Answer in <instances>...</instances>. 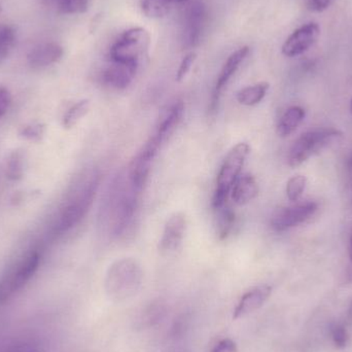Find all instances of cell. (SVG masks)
<instances>
[{"mask_svg":"<svg viewBox=\"0 0 352 352\" xmlns=\"http://www.w3.org/2000/svg\"><path fill=\"white\" fill-rule=\"evenodd\" d=\"M100 175L96 170L91 171L82 182V186L68 201L60 213L55 225V232L64 234L76 227L88 212L98 190Z\"/></svg>","mask_w":352,"mask_h":352,"instance_id":"6da1fadb","label":"cell"},{"mask_svg":"<svg viewBox=\"0 0 352 352\" xmlns=\"http://www.w3.org/2000/svg\"><path fill=\"white\" fill-rule=\"evenodd\" d=\"M140 192L132 186L129 179L127 184L122 178L111 188L107 210L113 235H121L133 219Z\"/></svg>","mask_w":352,"mask_h":352,"instance_id":"7a4b0ae2","label":"cell"},{"mask_svg":"<svg viewBox=\"0 0 352 352\" xmlns=\"http://www.w3.org/2000/svg\"><path fill=\"white\" fill-rule=\"evenodd\" d=\"M250 152V146L246 142H239L228 153L217 175V186L212 197L214 210L227 204L228 197L236 180L241 175L242 168Z\"/></svg>","mask_w":352,"mask_h":352,"instance_id":"3957f363","label":"cell"},{"mask_svg":"<svg viewBox=\"0 0 352 352\" xmlns=\"http://www.w3.org/2000/svg\"><path fill=\"white\" fill-rule=\"evenodd\" d=\"M342 136V132L335 128H318L305 132L289 148L287 164L294 168L300 166Z\"/></svg>","mask_w":352,"mask_h":352,"instance_id":"277c9868","label":"cell"},{"mask_svg":"<svg viewBox=\"0 0 352 352\" xmlns=\"http://www.w3.org/2000/svg\"><path fill=\"white\" fill-rule=\"evenodd\" d=\"M151 35L142 27L128 29L111 45L109 59L111 62L140 66L142 58L148 55Z\"/></svg>","mask_w":352,"mask_h":352,"instance_id":"5b68a950","label":"cell"},{"mask_svg":"<svg viewBox=\"0 0 352 352\" xmlns=\"http://www.w3.org/2000/svg\"><path fill=\"white\" fill-rule=\"evenodd\" d=\"M142 279L140 264L133 258H122L113 263L107 272V289L111 297L125 299L140 289Z\"/></svg>","mask_w":352,"mask_h":352,"instance_id":"8992f818","label":"cell"},{"mask_svg":"<svg viewBox=\"0 0 352 352\" xmlns=\"http://www.w3.org/2000/svg\"><path fill=\"white\" fill-rule=\"evenodd\" d=\"M41 263L38 252H29L16 266L0 278V304L6 303L14 294L20 291L36 273Z\"/></svg>","mask_w":352,"mask_h":352,"instance_id":"52a82bcc","label":"cell"},{"mask_svg":"<svg viewBox=\"0 0 352 352\" xmlns=\"http://www.w3.org/2000/svg\"><path fill=\"white\" fill-rule=\"evenodd\" d=\"M162 144L163 142H161L160 138L154 134L130 163L128 168V179L138 192H142V188L146 186L153 161Z\"/></svg>","mask_w":352,"mask_h":352,"instance_id":"ba28073f","label":"cell"},{"mask_svg":"<svg viewBox=\"0 0 352 352\" xmlns=\"http://www.w3.org/2000/svg\"><path fill=\"white\" fill-rule=\"evenodd\" d=\"M318 209V203L314 201L298 203L293 206L277 209L271 219V227L276 232L287 231L311 219Z\"/></svg>","mask_w":352,"mask_h":352,"instance_id":"9c48e42d","label":"cell"},{"mask_svg":"<svg viewBox=\"0 0 352 352\" xmlns=\"http://www.w3.org/2000/svg\"><path fill=\"white\" fill-rule=\"evenodd\" d=\"M206 6L200 0L190 2L186 8L182 29V43L186 49H194L200 43L206 25Z\"/></svg>","mask_w":352,"mask_h":352,"instance_id":"30bf717a","label":"cell"},{"mask_svg":"<svg viewBox=\"0 0 352 352\" xmlns=\"http://www.w3.org/2000/svg\"><path fill=\"white\" fill-rule=\"evenodd\" d=\"M320 35V25L318 23H308L287 37L281 51L285 57H297L307 52L318 41Z\"/></svg>","mask_w":352,"mask_h":352,"instance_id":"8fae6325","label":"cell"},{"mask_svg":"<svg viewBox=\"0 0 352 352\" xmlns=\"http://www.w3.org/2000/svg\"><path fill=\"white\" fill-rule=\"evenodd\" d=\"M186 217L176 212L167 219L161 237L159 250L162 254H171L178 250L186 232Z\"/></svg>","mask_w":352,"mask_h":352,"instance_id":"7c38bea8","label":"cell"},{"mask_svg":"<svg viewBox=\"0 0 352 352\" xmlns=\"http://www.w3.org/2000/svg\"><path fill=\"white\" fill-rule=\"evenodd\" d=\"M140 66L111 62L101 74V82L104 86L115 90H125L135 78Z\"/></svg>","mask_w":352,"mask_h":352,"instance_id":"4fadbf2b","label":"cell"},{"mask_svg":"<svg viewBox=\"0 0 352 352\" xmlns=\"http://www.w3.org/2000/svg\"><path fill=\"white\" fill-rule=\"evenodd\" d=\"M271 294H272V287L266 285L254 287L244 294L234 310V320H239L260 309L268 301Z\"/></svg>","mask_w":352,"mask_h":352,"instance_id":"5bb4252c","label":"cell"},{"mask_svg":"<svg viewBox=\"0 0 352 352\" xmlns=\"http://www.w3.org/2000/svg\"><path fill=\"white\" fill-rule=\"evenodd\" d=\"M250 53V47L245 45V47H240V49H238L237 51L234 52V53L229 56L227 61L225 62L223 67H221L219 76H217V82H215V87L213 89L211 96L221 99V92H223V89L227 87L230 80L235 76L236 72L239 69L242 63L245 61Z\"/></svg>","mask_w":352,"mask_h":352,"instance_id":"9a60e30c","label":"cell"},{"mask_svg":"<svg viewBox=\"0 0 352 352\" xmlns=\"http://www.w3.org/2000/svg\"><path fill=\"white\" fill-rule=\"evenodd\" d=\"M184 113V104L182 101H176L163 111L155 132V135L158 136L163 144L173 135L182 121Z\"/></svg>","mask_w":352,"mask_h":352,"instance_id":"2e32d148","label":"cell"},{"mask_svg":"<svg viewBox=\"0 0 352 352\" xmlns=\"http://www.w3.org/2000/svg\"><path fill=\"white\" fill-rule=\"evenodd\" d=\"M63 47L55 43L39 45L29 53L28 63L32 68H43L57 63L63 57Z\"/></svg>","mask_w":352,"mask_h":352,"instance_id":"e0dca14e","label":"cell"},{"mask_svg":"<svg viewBox=\"0 0 352 352\" xmlns=\"http://www.w3.org/2000/svg\"><path fill=\"white\" fill-rule=\"evenodd\" d=\"M258 195V186L254 175L246 173L240 175L231 190V198L235 204L246 205L256 198Z\"/></svg>","mask_w":352,"mask_h":352,"instance_id":"ac0fdd59","label":"cell"},{"mask_svg":"<svg viewBox=\"0 0 352 352\" xmlns=\"http://www.w3.org/2000/svg\"><path fill=\"white\" fill-rule=\"evenodd\" d=\"M305 109L301 107H291L285 111L277 125V134L280 138H287L298 129L305 119Z\"/></svg>","mask_w":352,"mask_h":352,"instance_id":"d6986e66","label":"cell"},{"mask_svg":"<svg viewBox=\"0 0 352 352\" xmlns=\"http://www.w3.org/2000/svg\"><path fill=\"white\" fill-rule=\"evenodd\" d=\"M269 88H270V85L267 82L245 87V88L238 91L236 99L240 104L244 105V107H254V105L262 102L263 99L268 93Z\"/></svg>","mask_w":352,"mask_h":352,"instance_id":"ffe728a7","label":"cell"},{"mask_svg":"<svg viewBox=\"0 0 352 352\" xmlns=\"http://www.w3.org/2000/svg\"><path fill=\"white\" fill-rule=\"evenodd\" d=\"M217 211V233L219 240H225L229 237L231 232L235 227L236 215L233 209L228 204L223 205L221 208L215 209Z\"/></svg>","mask_w":352,"mask_h":352,"instance_id":"44dd1931","label":"cell"},{"mask_svg":"<svg viewBox=\"0 0 352 352\" xmlns=\"http://www.w3.org/2000/svg\"><path fill=\"white\" fill-rule=\"evenodd\" d=\"M175 4L171 0H142L144 14L150 19H163L168 16Z\"/></svg>","mask_w":352,"mask_h":352,"instance_id":"7402d4cb","label":"cell"},{"mask_svg":"<svg viewBox=\"0 0 352 352\" xmlns=\"http://www.w3.org/2000/svg\"><path fill=\"white\" fill-rule=\"evenodd\" d=\"M89 109H90V101L88 99L78 101L76 104L72 105L64 113L63 122H62L64 127L69 129L76 126L89 113Z\"/></svg>","mask_w":352,"mask_h":352,"instance_id":"603a6c76","label":"cell"},{"mask_svg":"<svg viewBox=\"0 0 352 352\" xmlns=\"http://www.w3.org/2000/svg\"><path fill=\"white\" fill-rule=\"evenodd\" d=\"M6 177L12 182H18L24 176V156L20 151L10 155L6 165Z\"/></svg>","mask_w":352,"mask_h":352,"instance_id":"cb8c5ba5","label":"cell"},{"mask_svg":"<svg viewBox=\"0 0 352 352\" xmlns=\"http://www.w3.org/2000/svg\"><path fill=\"white\" fill-rule=\"evenodd\" d=\"M16 43L14 30L8 25L0 26V63L12 53Z\"/></svg>","mask_w":352,"mask_h":352,"instance_id":"d4e9b609","label":"cell"},{"mask_svg":"<svg viewBox=\"0 0 352 352\" xmlns=\"http://www.w3.org/2000/svg\"><path fill=\"white\" fill-rule=\"evenodd\" d=\"M306 184H307V179L304 175H298L289 178L285 188L289 200L292 202L299 201L305 190Z\"/></svg>","mask_w":352,"mask_h":352,"instance_id":"484cf974","label":"cell"},{"mask_svg":"<svg viewBox=\"0 0 352 352\" xmlns=\"http://www.w3.org/2000/svg\"><path fill=\"white\" fill-rule=\"evenodd\" d=\"M89 6L90 0H60L59 10L64 14H84Z\"/></svg>","mask_w":352,"mask_h":352,"instance_id":"4316f807","label":"cell"},{"mask_svg":"<svg viewBox=\"0 0 352 352\" xmlns=\"http://www.w3.org/2000/svg\"><path fill=\"white\" fill-rule=\"evenodd\" d=\"M331 338H332L335 346L339 349H345L351 340L349 331L341 324H335L331 328Z\"/></svg>","mask_w":352,"mask_h":352,"instance_id":"83f0119b","label":"cell"},{"mask_svg":"<svg viewBox=\"0 0 352 352\" xmlns=\"http://www.w3.org/2000/svg\"><path fill=\"white\" fill-rule=\"evenodd\" d=\"M197 55L194 52H190L184 56V59L180 62L179 67L176 72V82H182L190 72V68L196 61Z\"/></svg>","mask_w":352,"mask_h":352,"instance_id":"f1b7e54d","label":"cell"},{"mask_svg":"<svg viewBox=\"0 0 352 352\" xmlns=\"http://www.w3.org/2000/svg\"><path fill=\"white\" fill-rule=\"evenodd\" d=\"M45 133V127L41 124H32L26 126L21 131V135L30 142H39Z\"/></svg>","mask_w":352,"mask_h":352,"instance_id":"f546056e","label":"cell"},{"mask_svg":"<svg viewBox=\"0 0 352 352\" xmlns=\"http://www.w3.org/2000/svg\"><path fill=\"white\" fill-rule=\"evenodd\" d=\"M2 352H43L41 347L30 341H21L10 345Z\"/></svg>","mask_w":352,"mask_h":352,"instance_id":"4dcf8cb0","label":"cell"},{"mask_svg":"<svg viewBox=\"0 0 352 352\" xmlns=\"http://www.w3.org/2000/svg\"><path fill=\"white\" fill-rule=\"evenodd\" d=\"M10 102H12V96L10 92L6 88L0 87V119L10 109Z\"/></svg>","mask_w":352,"mask_h":352,"instance_id":"1f68e13d","label":"cell"},{"mask_svg":"<svg viewBox=\"0 0 352 352\" xmlns=\"http://www.w3.org/2000/svg\"><path fill=\"white\" fill-rule=\"evenodd\" d=\"M211 352H239L237 345L231 339H223L219 341Z\"/></svg>","mask_w":352,"mask_h":352,"instance_id":"d6a6232c","label":"cell"},{"mask_svg":"<svg viewBox=\"0 0 352 352\" xmlns=\"http://www.w3.org/2000/svg\"><path fill=\"white\" fill-rule=\"evenodd\" d=\"M334 2L335 0H309V8L314 12H322L328 10Z\"/></svg>","mask_w":352,"mask_h":352,"instance_id":"836d02e7","label":"cell"},{"mask_svg":"<svg viewBox=\"0 0 352 352\" xmlns=\"http://www.w3.org/2000/svg\"><path fill=\"white\" fill-rule=\"evenodd\" d=\"M349 269H347V280H349V283H352V230L351 233V239H349Z\"/></svg>","mask_w":352,"mask_h":352,"instance_id":"e575fe53","label":"cell"},{"mask_svg":"<svg viewBox=\"0 0 352 352\" xmlns=\"http://www.w3.org/2000/svg\"><path fill=\"white\" fill-rule=\"evenodd\" d=\"M347 166H349V179H351V201H352V156L349 158V163H347Z\"/></svg>","mask_w":352,"mask_h":352,"instance_id":"d590c367","label":"cell"},{"mask_svg":"<svg viewBox=\"0 0 352 352\" xmlns=\"http://www.w3.org/2000/svg\"><path fill=\"white\" fill-rule=\"evenodd\" d=\"M171 1H173V3L175 4V6H178V4L188 3V2H190V0H171Z\"/></svg>","mask_w":352,"mask_h":352,"instance_id":"8d00e7d4","label":"cell"},{"mask_svg":"<svg viewBox=\"0 0 352 352\" xmlns=\"http://www.w3.org/2000/svg\"><path fill=\"white\" fill-rule=\"evenodd\" d=\"M349 320H352V302H351V306H349Z\"/></svg>","mask_w":352,"mask_h":352,"instance_id":"74e56055","label":"cell"},{"mask_svg":"<svg viewBox=\"0 0 352 352\" xmlns=\"http://www.w3.org/2000/svg\"><path fill=\"white\" fill-rule=\"evenodd\" d=\"M351 113H352V100H351Z\"/></svg>","mask_w":352,"mask_h":352,"instance_id":"f35d334b","label":"cell"}]
</instances>
